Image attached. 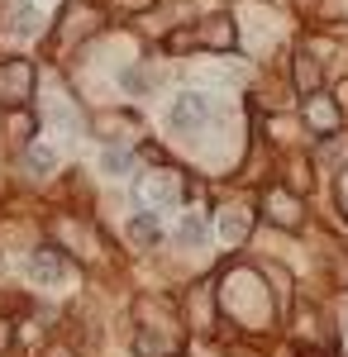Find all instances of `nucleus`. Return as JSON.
Wrapping results in <instances>:
<instances>
[{"instance_id":"nucleus-15","label":"nucleus","mask_w":348,"mask_h":357,"mask_svg":"<svg viewBox=\"0 0 348 357\" xmlns=\"http://www.w3.org/2000/svg\"><path fill=\"white\" fill-rule=\"evenodd\" d=\"M143 191H148V200H172V181H167V176H158V181H143Z\"/></svg>"},{"instance_id":"nucleus-12","label":"nucleus","mask_w":348,"mask_h":357,"mask_svg":"<svg viewBox=\"0 0 348 357\" xmlns=\"http://www.w3.org/2000/svg\"><path fill=\"white\" fill-rule=\"evenodd\" d=\"M138 353H143V357H162V353H167V338H153V333L143 329V333H138Z\"/></svg>"},{"instance_id":"nucleus-11","label":"nucleus","mask_w":348,"mask_h":357,"mask_svg":"<svg viewBox=\"0 0 348 357\" xmlns=\"http://www.w3.org/2000/svg\"><path fill=\"white\" fill-rule=\"evenodd\" d=\"M348 158V143H339V134H324L320 143V162H344Z\"/></svg>"},{"instance_id":"nucleus-4","label":"nucleus","mask_w":348,"mask_h":357,"mask_svg":"<svg viewBox=\"0 0 348 357\" xmlns=\"http://www.w3.org/2000/svg\"><path fill=\"white\" fill-rule=\"evenodd\" d=\"M196 38H201L205 48H234V20L215 15V20H205V24L196 29Z\"/></svg>"},{"instance_id":"nucleus-5","label":"nucleus","mask_w":348,"mask_h":357,"mask_svg":"<svg viewBox=\"0 0 348 357\" xmlns=\"http://www.w3.org/2000/svg\"><path fill=\"white\" fill-rule=\"evenodd\" d=\"M129 238H134L138 248H158V243H162L158 215H134V220H129Z\"/></svg>"},{"instance_id":"nucleus-7","label":"nucleus","mask_w":348,"mask_h":357,"mask_svg":"<svg viewBox=\"0 0 348 357\" xmlns=\"http://www.w3.org/2000/svg\"><path fill=\"white\" fill-rule=\"evenodd\" d=\"M268 210L277 215V224H287V229H296V224H300V205H296L287 191H272L268 195Z\"/></svg>"},{"instance_id":"nucleus-10","label":"nucleus","mask_w":348,"mask_h":357,"mask_svg":"<svg viewBox=\"0 0 348 357\" xmlns=\"http://www.w3.org/2000/svg\"><path fill=\"white\" fill-rule=\"evenodd\" d=\"M196 43H201V38H196V24L177 29V33H167V38H162V48H167V53H187V48H196Z\"/></svg>"},{"instance_id":"nucleus-8","label":"nucleus","mask_w":348,"mask_h":357,"mask_svg":"<svg viewBox=\"0 0 348 357\" xmlns=\"http://www.w3.org/2000/svg\"><path fill=\"white\" fill-rule=\"evenodd\" d=\"M248 210H224V215H219V234H224V238H229V243H239V238H248Z\"/></svg>"},{"instance_id":"nucleus-13","label":"nucleus","mask_w":348,"mask_h":357,"mask_svg":"<svg viewBox=\"0 0 348 357\" xmlns=\"http://www.w3.org/2000/svg\"><path fill=\"white\" fill-rule=\"evenodd\" d=\"M205 238V224H201V215H187V224H182V243H201Z\"/></svg>"},{"instance_id":"nucleus-6","label":"nucleus","mask_w":348,"mask_h":357,"mask_svg":"<svg viewBox=\"0 0 348 357\" xmlns=\"http://www.w3.org/2000/svg\"><path fill=\"white\" fill-rule=\"evenodd\" d=\"M296 91H300V96H320V62L310 53L296 57Z\"/></svg>"},{"instance_id":"nucleus-14","label":"nucleus","mask_w":348,"mask_h":357,"mask_svg":"<svg viewBox=\"0 0 348 357\" xmlns=\"http://www.w3.org/2000/svg\"><path fill=\"white\" fill-rule=\"evenodd\" d=\"M101 167H106L110 176H119V172H124V167H129V153H119V148H110L106 158H101Z\"/></svg>"},{"instance_id":"nucleus-2","label":"nucleus","mask_w":348,"mask_h":357,"mask_svg":"<svg viewBox=\"0 0 348 357\" xmlns=\"http://www.w3.org/2000/svg\"><path fill=\"white\" fill-rule=\"evenodd\" d=\"M29 86H34V67H29V62L15 57V62H5V67H0V91H5V100H10V105H24V100H29Z\"/></svg>"},{"instance_id":"nucleus-9","label":"nucleus","mask_w":348,"mask_h":357,"mask_svg":"<svg viewBox=\"0 0 348 357\" xmlns=\"http://www.w3.org/2000/svg\"><path fill=\"white\" fill-rule=\"evenodd\" d=\"M29 172H38V176L57 172V153L53 148H29Z\"/></svg>"},{"instance_id":"nucleus-1","label":"nucleus","mask_w":348,"mask_h":357,"mask_svg":"<svg viewBox=\"0 0 348 357\" xmlns=\"http://www.w3.org/2000/svg\"><path fill=\"white\" fill-rule=\"evenodd\" d=\"M172 129L177 134H191V129H201L205 119H210V96H201V91H182L177 100H172Z\"/></svg>"},{"instance_id":"nucleus-3","label":"nucleus","mask_w":348,"mask_h":357,"mask_svg":"<svg viewBox=\"0 0 348 357\" xmlns=\"http://www.w3.org/2000/svg\"><path fill=\"white\" fill-rule=\"evenodd\" d=\"M29 276H34L38 286H57V281L67 276V262L57 257V248H38V252L29 257Z\"/></svg>"}]
</instances>
